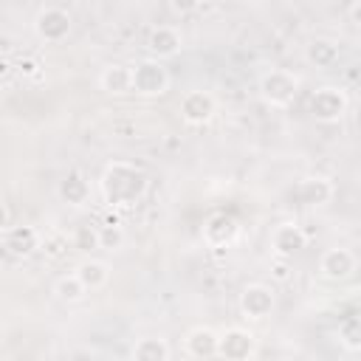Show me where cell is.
I'll list each match as a JSON object with an SVG mask.
<instances>
[{
	"label": "cell",
	"mask_w": 361,
	"mask_h": 361,
	"mask_svg": "<svg viewBox=\"0 0 361 361\" xmlns=\"http://www.w3.org/2000/svg\"><path fill=\"white\" fill-rule=\"evenodd\" d=\"M274 305H276V296H274L271 285L248 282V285L243 288V293H240V310H243V316L251 319V322L268 319L271 310H274Z\"/></svg>",
	"instance_id": "obj_7"
},
{
	"label": "cell",
	"mask_w": 361,
	"mask_h": 361,
	"mask_svg": "<svg viewBox=\"0 0 361 361\" xmlns=\"http://www.w3.org/2000/svg\"><path fill=\"white\" fill-rule=\"evenodd\" d=\"M355 265H358V259H355V254H353L350 248L333 245V248H327V251L322 254V259H319V274H322L324 279H330V282H344V279L353 276Z\"/></svg>",
	"instance_id": "obj_11"
},
{
	"label": "cell",
	"mask_w": 361,
	"mask_h": 361,
	"mask_svg": "<svg viewBox=\"0 0 361 361\" xmlns=\"http://www.w3.org/2000/svg\"><path fill=\"white\" fill-rule=\"evenodd\" d=\"M3 245H6L8 254L25 259V257H31V254H37L42 248V234H39V228H34L28 223L8 226V231L3 234Z\"/></svg>",
	"instance_id": "obj_12"
},
{
	"label": "cell",
	"mask_w": 361,
	"mask_h": 361,
	"mask_svg": "<svg viewBox=\"0 0 361 361\" xmlns=\"http://www.w3.org/2000/svg\"><path fill=\"white\" fill-rule=\"evenodd\" d=\"M178 110H180V118L189 127H203L217 113V102L209 90H189V93H183Z\"/></svg>",
	"instance_id": "obj_8"
},
{
	"label": "cell",
	"mask_w": 361,
	"mask_h": 361,
	"mask_svg": "<svg viewBox=\"0 0 361 361\" xmlns=\"http://www.w3.org/2000/svg\"><path fill=\"white\" fill-rule=\"evenodd\" d=\"M8 73V62H0V76H6Z\"/></svg>",
	"instance_id": "obj_28"
},
{
	"label": "cell",
	"mask_w": 361,
	"mask_h": 361,
	"mask_svg": "<svg viewBox=\"0 0 361 361\" xmlns=\"http://www.w3.org/2000/svg\"><path fill=\"white\" fill-rule=\"evenodd\" d=\"M347 107H350V96L344 87L336 85H322L310 96V116L322 124H336L338 118H344Z\"/></svg>",
	"instance_id": "obj_4"
},
{
	"label": "cell",
	"mask_w": 361,
	"mask_h": 361,
	"mask_svg": "<svg viewBox=\"0 0 361 361\" xmlns=\"http://www.w3.org/2000/svg\"><path fill=\"white\" fill-rule=\"evenodd\" d=\"M169 355L172 350L161 336H144L130 350V361H169Z\"/></svg>",
	"instance_id": "obj_19"
},
{
	"label": "cell",
	"mask_w": 361,
	"mask_h": 361,
	"mask_svg": "<svg viewBox=\"0 0 361 361\" xmlns=\"http://www.w3.org/2000/svg\"><path fill=\"white\" fill-rule=\"evenodd\" d=\"M305 245H307V234L296 223H279L271 231V251L276 254V259H290Z\"/></svg>",
	"instance_id": "obj_13"
},
{
	"label": "cell",
	"mask_w": 361,
	"mask_h": 361,
	"mask_svg": "<svg viewBox=\"0 0 361 361\" xmlns=\"http://www.w3.org/2000/svg\"><path fill=\"white\" fill-rule=\"evenodd\" d=\"M257 353V336L248 327H226L217 336V355L223 361H251Z\"/></svg>",
	"instance_id": "obj_5"
},
{
	"label": "cell",
	"mask_w": 361,
	"mask_h": 361,
	"mask_svg": "<svg viewBox=\"0 0 361 361\" xmlns=\"http://www.w3.org/2000/svg\"><path fill=\"white\" fill-rule=\"evenodd\" d=\"M169 90V71L164 62L158 59H141L138 65H133V93L144 96V99H155L164 96Z\"/></svg>",
	"instance_id": "obj_3"
},
{
	"label": "cell",
	"mask_w": 361,
	"mask_h": 361,
	"mask_svg": "<svg viewBox=\"0 0 361 361\" xmlns=\"http://www.w3.org/2000/svg\"><path fill=\"white\" fill-rule=\"evenodd\" d=\"M8 226H11V212H8L6 203H0V234H6Z\"/></svg>",
	"instance_id": "obj_25"
},
{
	"label": "cell",
	"mask_w": 361,
	"mask_h": 361,
	"mask_svg": "<svg viewBox=\"0 0 361 361\" xmlns=\"http://www.w3.org/2000/svg\"><path fill=\"white\" fill-rule=\"evenodd\" d=\"M147 172L130 161H110L99 178L102 200L113 209H130L135 206L147 192Z\"/></svg>",
	"instance_id": "obj_1"
},
{
	"label": "cell",
	"mask_w": 361,
	"mask_h": 361,
	"mask_svg": "<svg viewBox=\"0 0 361 361\" xmlns=\"http://www.w3.org/2000/svg\"><path fill=\"white\" fill-rule=\"evenodd\" d=\"M73 274H76V279L85 285L87 293H90V290H102V288L110 282V265H107L104 259H96V257L82 259Z\"/></svg>",
	"instance_id": "obj_18"
},
{
	"label": "cell",
	"mask_w": 361,
	"mask_h": 361,
	"mask_svg": "<svg viewBox=\"0 0 361 361\" xmlns=\"http://www.w3.org/2000/svg\"><path fill=\"white\" fill-rule=\"evenodd\" d=\"M217 330H212V327H192L189 333H186V338H183V350H186V355L189 358H195V361H209V358H214L217 355Z\"/></svg>",
	"instance_id": "obj_15"
},
{
	"label": "cell",
	"mask_w": 361,
	"mask_h": 361,
	"mask_svg": "<svg viewBox=\"0 0 361 361\" xmlns=\"http://www.w3.org/2000/svg\"><path fill=\"white\" fill-rule=\"evenodd\" d=\"M71 14L62 6H45L34 17V34L42 42H62L71 34Z\"/></svg>",
	"instance_id": "obj_6"
},
{
	"label": "cell",
	"mask_w": 361,
	"mask_h": 361,
	"mask_svg": "<svg viewBox=\"0 0 361 361\" xmlns=\"http://www.w3.org/2000/svg\"><path fill=\"white\" fill-rule=\"evenodd\" d=\"M20 71H23L25 76H34V73H37V62H34V59H25V62H20Z\"/></svg>",
	"instance_id": "obj_26"
},
{
	"label": "cell",
	"mask_w": 361,
	"mask_h": 361,
	"mask_svg": "<svg viewBox=\"0 0 361 361\" xmlns=\"http://www.w3.org/2000/svg\"><path fill=\"white\" fill-rule=\"evenodd\" d=\"M285 262H288V259H279V262H276V279H285V276H288V265H285Z\"/></svg>",
	"instance_id": "obj_27"
},
{
	"label": "cell",
	"mask_w": 361,
	"mask_h": 361,
	"mask_svg": "<svg viewBox=\"0 0 361 361\" xmlns=\"http://www.w3.org/2000/svg\"><path fill=\"white\" fill-rule=\"evenodd\" d=\"M338 341L347 347V350H358L361 347V322L358 316H347L341 324H338Z\"/></svg>",
	"instance_id": "obj_23"
},
{
	"label": "cell",
	"mask_w": 361,
	"mask_h": 361,
	"mask_svg": "<svg viewBox=\"0 0 361 361\" xmlns=\"http://www.w3.org/2000/svg\"><path fill=\"white\" fill-rule=\"evenodd\" d=\"M299 76L285 68H271L259 76V96L271 107H290L299 96Z\"/></svg>",
	"instance_id": "obj_2"
},
{
	"label": "cell",
	"mask_w": 361,
	"mask_h": 361,
	"mask_svg": "<svg viewBox=\"0 0 361 361\" xmlns=\"http://www.w3.org/2000/svg\"><path fill=\"white\" fill-rule=\"evenodd\" d=\"M200 234L209 248H228L240 234V223H237V217H231L226 212H214L206 217Z\"/></svg>",
	"instance_id": "obj_9"
},
{
	"label": "cell",
	"mask_w": 361,
	"mask_h": 361,
	"mask_svg": "<svg viewBox=\"0 0 361 361\" xmlns=\"http://www.w3.org/2000/svg\"><path fill=\"white\" fill-rule=\"evenodd\" d=\"M99 87L110 96H124L133 93V68L121 65V62H110L102 68L99 73Z\"/></svg>",
	"instance_id": "obj_17"
},
{
	"label": "cell",
	"mask_w": 361,
	"mask_h": 361,
	"mask_svg": "<svg viewBox=\"0 0 361 361\" xmlns=\"http://www.w3.org/2000/svg\"><path fill=\"white\" fill-rule=\"evenodd\" d=\"M183 48V34L178 25H169V23H161V25H152L149 34H147V51L152 54V59H169V56H178Z\"/></svg>",
	"instance_id": "obj_10"
},
{
	"label": "cell",
	"mask_w": 361,
	"mask_h": 361,
	"mask_svg": "<svg viewBox=\"0 0 361 361\" xmlns=\"http://www.w3.org/2000/svg\"><path fill=\"white\" fill-rule=\"evenodd\" d=\"M124 245V228L110 220L107 226H99V248H107V251H116Z\"/></svg>",
	"instance_id": "obj_24"
},
{
	"label": "cell",
	"mask_w": 361,
	"mask_h": 361,
	"mask_svg": "<svg viewBox=\"0 0 361 361\" xmlns=\"http://www.w3.org/2000/svg\"><path fill=\"white\" fill-rule=\"evenodd\" d=\"M54 293H56V299L65 302V305H76V302H82V299L87 296V290H85V285L76 279V274H68V276L56 279Z\"/></svg>",
	"instance_id": "obj_21"
},
{
	"label": "cell",
	"mask_w": 361,
	"mask_h": 361,
	"mask_svg": "<svg viewBox=\"0 0 361 361\" xmlns=\"http://www.w3.org/2000/svg\"><path fill=\"white\" fill-rule=\"evenodd\" d=\"M333 195H336V186L324 175H307L296 186V200L305 206H324L333 200Z\"/></svg>",
	"instance_id": "obj_14"
},
{
	"label": "cell",
	"mask_w": 361,
	"mask_h": 361,
	"mask_svg": "<svg viewBox=\"0 0 361 361\" xmlns=\"http://www.w3.org/2000/svg\"><path fill=\"white\" fill-rule=\"evenodd\" d=\"M56 195L62 203L68 206H85L90 200V180L85 172L79 169H71L59 183H56Z\"/></svg>",
	"instance_id": "obj_16"
},
{
	"label": "cell",
	"mask_w": 361,
	"mask_h": 361,
	"mask_svg": "<svg viewBox=\"0 0 361 361\" xmlns=\"http://www.w3.org/2000/svg\"><path fill=\"white\" fill-rule=\"evenodd\" d=\"M305 56L316 68H333L338 62V42L336 39H327V37H316V39L307 42Z\"/></svg>",
	"instance_id": "obj_20"
},
{
	"label": "cell",
	"mask_w": 361,
	"mask_h": 361,
	"mask_svg": "<svg viewBox=\"0 0 361 361\" xmlns=\"http://www.w3.org/2000/svg\"><path fill=\"white\" fill-rule=\"evenodd\" d=\"M71 243H73L76 251H93V248H99V226L79 223L73 228V234H71Z\"/></svg>",
	"instance_id": "obj_22"
}]
</instances>
